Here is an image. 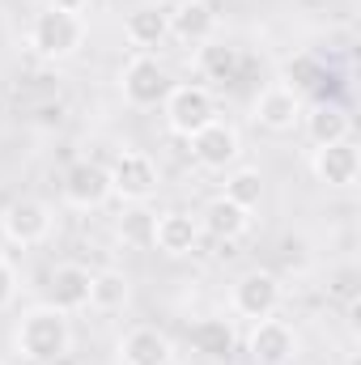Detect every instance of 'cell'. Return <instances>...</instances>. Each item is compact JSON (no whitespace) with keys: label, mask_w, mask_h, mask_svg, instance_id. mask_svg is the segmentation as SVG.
<instances>
[{"label":"cell","mask_w":361,"mask_h":365,"mask_svg":"<svg viewBox=\"0 0 361 365\" xmlns=\"http://www.w3.org/2000/svg\"><path fill=\"white\" fill-rule=\"evenodd\" d=\"M13 349L21 353V361L30 365H56L73 353V323L64 310L39 302L30 310H21L17 327H13Z\"/></svg>","instance_id":"1"},{"label":"cell","mask_w":361,"mask_h":365,"mask_svg":"<svg viewBox=\"0 0 361 365\" xmlns=\"http://www.w3.org/2000/svg\"><path fill=\"white\" fill-rule=\"evenodd\" d=\"M86 38H90L86 13H64V9H51V4L39 9L34 21H30V30H26V47L39 60H51V64L73 60L86 47Z\"/></svg>","instance_id":"2"},{"label":"cell","mask_w":361,"mask_h":365,"mask_svg":"<svg viewBox=\"0 0 361 365\" xmlns=\"http://www.w3.org/2000/svg\"><path fill=\"white\" fill-rule=\"evenodd\" d=\"M56 230V212L39 195H17L0 208V238L9 247H43Z\"/></svg>","instance_id":"3"},{"label":"cell","mask_w":361,"mask_h":365,"mask_svg":"<svg viewBox=\"0 0 361 365\" xmlns=\"http://www.w3.org/2000/svg\"><path fill=\"white\" fill-rule=\"evenodd\" d=\"M111 175V195H119L123 204H149L162 187V170L145 149H123L115 153V162L106 166Z\"/></svg>","instance_id":"4"},{"label":"cell","mask_w":361,"mask_h":365,"mask_svg":"<svg viewBox=\"0 0 361 365\" xmlns=\"http://www.w3.org/2000/svg\"><path fill=\"white\" fill-rule=\"evenodd\" d=\"M280 297H285V289H280L276 272H268V268H247L230 284V310L238 319H251V323L255 319H272L280 310Z\"/></svg>","instance_id":"5"},{"label":"cell","mask_w":361,"mask_h":365,"mask_svg":"<svg viewBox=\"0 0 361 365\" xmlns=\"http://www.w3.org/2000/svg\"><path fill=\"white\" fill-rule=\"evenodd\" d=\"M171 73H166V64L158 60V56H149V51H136L123 68H119V90H123V102H132V106H141V110H149V106H162V98L171 93Z\"/></svg>","instance_id":"6"},{"label":"cell","mask_w":361,"mask_h":365,"mask_svg":"<svg viewBox=\"0 0 361 365\" xmlns=\"http://www.w3.org/2000/svg\"><path fill=\"white\" fill-rule=\"evenodd\" d=\"M187 149H191L195 166H204V170H234L238 158H243V136H238V128L230 119L213 115L200 132L187 136Z\"/></svg>","instance_id":"7"},{"label":"cell","mask_w":361,"mask_h":365,"mask_svg":"<svg viewBox=\"0 0 361 365\" xmlns=\"http://www.w3.org/2000/svg\"><path fill=\"white\" fill-rule=\"evenodd\" d=\"M213 115H217V110H213V93H208V86L179 81V86H171V93L162 98L166 132H175V136H183V140H187L191 132H200Z\"/></svg>","instance_id":"8"},{"label":"cell","mask_w":361,"mask_h":365,"mask_svg":"<svg viewBox=\"0 0 361 365\" xmlns=\"http://www.w3.org/2000/svg\"><path fill=\"white\" fill-rule=\"evenodd\" d=\"M302 115H306V102H302V93L289 90L285 81H272L264 90L255 93V102H251V119L260 123V128H268V132H293V128H302Z\"/></svg>","instance_id":"9"},{"label":"cell","mask_w":361,"mask_h":365,"mask_svg":"<svg viewBox=\"0 0 361 365\" xmlns=\"http://www.w3.org/2000/svg\"><path fill=\"white\" fill-rule=\"evenodd\" d=\"M247 353L255 365H289L298 357V331L285 319H255L247 331Z\"/></svg>","instance_id":"10"},{"label":"cell","mask_w":361,"mask_h":365,"mask_svg":"<svg viewBox=\"0 0 361 365\" xmlns=\"http://www.w3.org/2000/svg\"><path fill=\"white\" fill-rule=\"evenodd\" d=\"M64 200H68L73 208H81V212H93V208H102L106 200H115V195H111V175H106V166L93 162V158L73 162L68 175H64Z\"/></svg>","instance_id":"11"},{"label":"cell","mask_w":361,"mask_h":365,"mask_svg":"<svg viewBox=\"0 0 361 365\" xmlns=\"http://www.w3.org/2000/svg\"><path fill=\"white\" fill-rule=\"evenodd\" d=\"M200 242V221L183 208H171V212H158L153 217V230H149V247L162 251L166 259H183L191 255Z\"/></svg>","instance_id":"12"},{"label":"cell","mask_w":361,"mask_h":365,"mask_svg":"<svg viewBox=\"0 0 361 365\" xmlns=\"http://www.w3.org/2000/svg\"><path fill=\"white\" fill-rule=\"evenodd\" d=\"M310 170H315V179L323 182V187H357L361 179V153L357 145H353V136L349 140H340V145H323V149H315L310 153Z\"/></svg>","instance_id":"13"},{"label":"cell","mask_w":361,"mask_h":365,"mask_svg":"<svg viewBox=\"0 0 361 365\" xmlns=\"http://www.w3.org/2000/svg\"><path fill=\"white\" fill-rule=\"evenodd\" d=\"M119 365H171L175 361V344H171V336L162 331V327H149V323H141V327H128L123 336H119Z\"/></svg>","instance_id":"14"},{"label":"cell","mask_w":361,"mask_h":365,"mask_svg":"<svg viewBox=\"0 0 361 365\" xmlns=\"http://www.w3.org/2000/svg\"><path fill=\"white\" fill-rule=\"evenodd\" d=\"M47 306L64 310V314H77L90 306V268L81 264H56L47 272Z\"/></svg>","instance_id":"15"},{"label":"cell","mask_w":361,"mask_h":365,"mask_svg":"<svg viewBox=\"0 0 361 365\" xmlns=\"http://www.w3.org/2000/svg\"><path fill=\"white\" fill-rule=\"evenodd\" d=\"M171 38L183 47H200L208 38H217V13L208 0H179L171 9Z\"/></svg>","instance_id":"16"},{"label":"cell","mask_w":361,"mask_h":365,"mask_svg":"<svg viewBox=\"0 0 361 365\" xmlns=\"http://www.w3.org/2000/svg\"><path fill=\"white\" fill-rule=\"evenodd\" d=\"M123 38H128V47H136V51L162 47V43L171 38V9H166V4H136V9H128V17H123Z\"/></svg>","instance_id":"17"},{"label":"cell","mask_w":361,"mask_h":365,"mask_svg":"<svg viewBox=\"0 0 361 365\" xmlns=\"http://www.w3.org/2000/svg\"><path fill=\"white\" fill-rule=\"evenodd\" d=\"M195 221H200V234H208L217 242H234V238H243L251 230V212L243 204H234L230 195H213Z\"/></svg>","instance_id":"18"},{"label":"cell","mask_w":361,"mask_h":365,"mask_svg":"<svg viewBox=\"0 0 361 365\" xmlns=\"http://www.w3.org/2000/svg\"><path fill=\"white\" fill-rule=\"evenodd\" d=\"M302 128H306V140H310L315 149L340 145V140L353 136V119H349V110H345L340 102H315V106L302 115Z\"/></svg>","instance_id":"19"},{"label":"cell","mask_w":361,"mask_h":365,"mask_svg":"<svg viewBox=\"0 0 361 365\" xmlns=\"http://www.w3.org/2000/svg\"><path fill=\"white\" fill-rule=\"evenodd\" d=\"M195 73H200L204 81L230 86V81H238V73H243V51H238L234 43L208 38V43L195 47Z\"/></svg>","instance_id":"20"},{"label":"cell","mask_w":361,"mask_h":365,"mask_svg":"<svg viewBox=\"0 0 361 365\" xmlns=\"http://www.w3.org/2000/svg\"><path fill=\"white\" fill-rule=\"evenodd\" d=\"M132 297V280L119 268H98L90 272V310L98 314H119Z\"/></svg>","instance_id":"21"},{"label":"cell","mask_w":361,"mask_h":365,"mask_svg":"<svg viewBox=\"0 0 361 365\" xmlns=\"http://www.w3.org/2000/svg\"><path fill=\"white\" fill-rule=\"evenodd\" d=\"M221 195H230L234 204H243L247 212L251 208H260V200H264V175L255 170V166H234L230 175H225V191Z\"/></svg>","instance_id":"22"},{"label":"cell","mask_w":361,"mask_h":365,"mask_svg":"<svg viewBox=\"0 0 361 365\" xmlns=\"http://www.w3.org/2000/svg\"><path fill=\"white\" fill-rule=\"evenodd\" d=\"M195 340H204V353H208V357H225L230 344H234L230 327L217 323V319H213V323H200V327H195Z\"/></svg>","instance_id":"23"},{"label":"cell","mask_w":361,"mask_h":365,"mask_svg":"<svg viewBox=\"0 0 361 365\" xmlns=\"http://www.w3.org/2000/svg\"><path fill=\"white\" fill-rule=\"evenodd\" d=\"M13 297H17V268L0 255V310H4Z\"/></svg>","instance_id":"24"},{"label":"cell","mask_w":361,"mask_h":365,"mask_svg":"<svg viewBox=\"0 0 361 365\" xmlns=\"http://www.w3.org/2000/svg\"><path fill=\"white\" fill-rule=\"evenodd\" d=\"M51 9H64V13H86L90 9V0H47Z\"/></svg>","instance_id":"25"},{"label":"cell","mask_w":361,"mask_h":365,"mask_svg":"<svg viewBox=\"0 0 361 365\" xmlns=\"http://www.w3.org/2000/svg\"><path fill=\"white\" fill-rule=\"evenodd\" d=\"M0 365H13V361H0Z\"/></svg>","instance_id":"26"}]
</instances>
